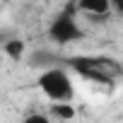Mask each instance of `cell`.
<instances>
[{
	"label": "cell",
	"instance_id": "obj_1",
	"mask_svg": "<svg viewBox=\"0 0 123 123\" xmlns=\"http://www.w3.org/2000/svg\"><path fill=\"white\" fill-rule=\"evenodd\" d=\"M63 68H68V73H77L80 77H85L92 85H101V87H116V77L121 73V65L111 58L104 55H70L63 58Z\"/></svg>",
	"mask_w": 123,
	"mask_h": 123
},
{
	"label": "cell",
	"instance_id": "obj_2",
	"mask_svg": "<svg viewBox=\"0 0 123 123\" xmlns=\"http://www.w3.org/2000/svg\"><path fill=\"white\" fill-rule=\"evenodd\" d=\"M36 87L39 92L51 101V104H63V101H73L75 99V82L73 75L63 68V65H51L43 68L36 77Z\"/></svg>",
	"mask_w": 123,
	"mask_h": 123
},
{
	"label": "cell",
	"instance_id": "obj_3",
	"mask_svg": "<svg viewBox=\"0 0 123 123\" xmlns=\"http://www.w3.org/2000/svg\"><path fill=\"white\" fill-rule=\"evenodd\" d=\"M48 39L55 46H70V43H77V41L85 39V31H82V27L77 22L75 3H68L51 19V24H48Z\"/></svg>",
	"mask_w": 123,
	"mask_h": 123
},
{
	"label": "cell",
	"instance_id": "obj_4",
	"mask_svg": "<svg viewBox=\"0 0 123 123\" xmlns=\"http://www.w3.org/2000/svg\"><path fill=\"white\" fill-rule=\"evenodd\" d=\"M75 10L77 15H89V17H109L111 7H109V0H75Z\"/></svg>",
	"mask_w": 123,
	"mask_h": 123
},
{
	"label": "cell",
	"instance_id": "obj_5",
	"mask_svg": "<svg viewBox=\"0 0 123 123\" xmlns=\"http://www.w3.org/2000/svg\"><path fill=\"white\" fill-rule=\"evenodd\" d=\"M3 55H7L10 60H22V58L27 55V43H24L22 39L12 36V39H7V41L3 43Z\"/></svg>",
	"mask_w": 123,
	"mask_h": 123
},
{
	"label": "cell",
	"instance_id": "obj_6",
	"mask_svg": "<svg viewBox=\"0 0 123 123\" xmlns=\"http://www.w3.org/2000/svg\"><path fill=\"white\" fill-rule=\"evenodd\" d=\"M51 116L60 118V121H73L77 116V109L73 106V101H63V104H51Z\"/></svg>",
	"mask_w": 123,
	"mask_h": 123
},
{
	"label": "cell",
	"instance_id": "obj_7",
	"mask_svg": "<svg viewBox=\"0 0 123 123\" xmlns=\"http://www.w3.org/2000/svg\"><path fill=\"white\" fill-rule=\"evenodd\" d=\"M22 123H53V121H51V116H46L41 111H34V113H27L22 118Z\"/></svg>",
	"mask_w": 123,
	"mask_h": 123
},
{
	"label": "cell",
	"instance_id": "obj_8",
	"mask_svg": "<svg viewBox=\"0 0 123 123\" xmlns=\"http://www.w3.org/2000/svg\"><path fill=\"white\" fill-rule=\"evenodd\" d=\"M111 15H123V0H109Z\"/></svg>",
	"mask_w": 123,
	"mask_h": 123
},
{
	"label": "cell",
	"instance_id": "obj_9",
	"mask_svg": "<svg viewBox=\"0 0 123 123\" xmlns=\"http://www.w3.org/2000/svg\"><path fill=\"white\" fill-rule=\"evenodd\" d=\"M3 60H5V55H3V53H0V70H3Z\"/></svg>",
	"mask_w": 123,
	"mask_h": 123
}]
</instances>
